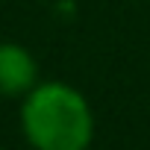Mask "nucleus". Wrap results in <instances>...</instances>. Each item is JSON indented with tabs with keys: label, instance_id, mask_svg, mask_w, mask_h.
I'll return each instance as SVG.
<instances>
[{
	"label": "nucleus",
	"instance_id": "nucleus-1",
	"mask_svg": "<svg viewBox=\"0 0 150 150\" xmlns=\"http://www.w3.org/2000/svg\"><path fill=\"white\" fill-rule=\"evenodd\" d=\"M21 124L35 150H86L91 141V109L65 83H44L27 94Z\"/></svg>",
	"mask_w": 150,
	"mask_h": 150
},
{
	"label": "nucleus",
	"instance_id": "nucleus-2",
	"mask_svg": "<svg viewBox=\"0 0 150 150\" xmlns=\"http://www.w3.org/2000/svg\"><path fill=\"white\" fill-rule=\"evenodd\" d=\"M35 59L18 44H0V94L15 97L35 88Z\"/></svg>",
	"mask_w": 150,
	"mask_h": 150
}]
</instances>
